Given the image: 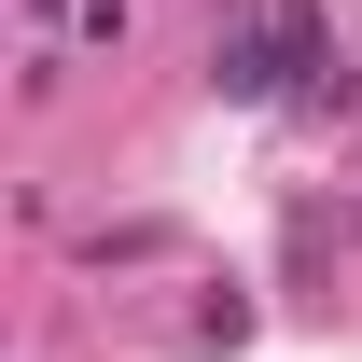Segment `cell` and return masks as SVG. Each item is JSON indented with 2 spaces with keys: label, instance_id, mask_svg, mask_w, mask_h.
<instances>
[{
  "label": "cell",
  "instance_id": "cell-1",
  "mask_svg": "<svg viewBox=\"0 0 362 362\" xmlns=\"http://www.w3.org/2000/svg\"><path fill=\"white\" fill-rule=\"evenodd\" d=\"M56 14H70V42H98V56H126V28H139L126 0H56Z\"/></svg>",
  "mask_w": 362,
  "mask_h": 362
}]
</instances>
